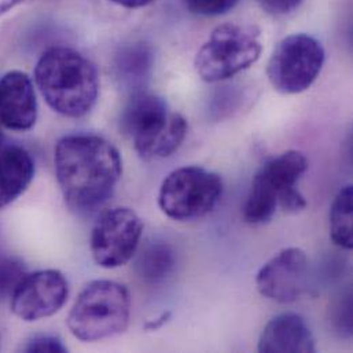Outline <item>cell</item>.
<instances>
[{
  "mask_svg": "<svg viewBox=\"0 0 353 353\" xmlns=\"http://www.w3.org/2000/svg\"><path fill=\"white\" fill-rule=\"evenodd\" d=\"M54 165L68 206L79 213L102 206L123 175L120 152L97 135L62 138L55 146Z\"/></svg>",
  "mask_w": 353,
  "mask_h": 353,
  "instance_id": "cell-1",
  "label": "cell"
},
{
  "mask_svg": "<svg viewBox=\"0 0 353 353\" xmlns=\"http://www.w3.org/2000/svg\"><path fill=\"white\" fill-rule=\"evenodd\" d=\"M36 84L47 105L61 116L79 119L88 114L99 95L95 65L69 47H51L34 68Z\"/></svg>",
  "mask_w": 353,
  "mask_h": 353,
  "instance_id": "cell-2",
  "label": "cell"
},
{
  "mask_svg": "<svg viewBox=\"0 0 353 353\" xmlns=\"http://www.w3.org/2000/svg\"><path fill=\"white\" fill-rule=\"evenodd\" d=\"M121 130L145 160L167 159L187 137V120L154 94L134 92L121 113Z\"/></svg>",
  "mask_w": 353,
  "mask_h": 353,
  "instance_id": "cell-3",
  "label": "cell"
},
{
  "mask_svg": "<svg viewBox=\"0 0 353 353\" xmlns=\"http://www.w3.org/2000/svg\"><path fill=\"white\" fill-rule=\"evenodd\" d=\"M308 170L307 157L297 150L285 152L261 165L252 180L243 203V219L249 224L268 223L281 206L299 213L308 206L297 184Z\"/></svg>",
  "mask_w": 353,
  "mask_h": 353,
  "instance_id": "cell-4",
  "label": "cell"
},
{
  "mask_svg": "<svg viewBox=\"0 0 353 353\" xmlns=\"http://www.w3.org/2000/svg\"><path fill=\"white\" fill-rule=\"evenodd\" d=\"M131 297L114 281H92L76 299L69 316L70 333L83 343H94L125 332L130 323Z\"/></svg>",
  "mask_w": 353,
  "mask_h": 353,
  "instance_id": "cell-5",
  "label": "cell"
},
{
  "mask_svg": "<svg viewBox=\"0 0 353 353\" xmlns=\"http://www.w3.org/2000/svg\"><path fill=\"white\" fill-rule=\"evenodd\" d=\"M261 55L260 30L246 23H223L195 57V70L206 83L228 80L250 68Z\"/></svg>",
  "mask_w": 353,
  "mask_h": 353,
  "instance_id": "cell-6",
  "label": "cell"
},
{
  "mask_svg": "<svg viewBox=\"0 0 353 353\" xmlns=\"http://www.w3.org/2000/svg\"><path fill=\"white\" fill-rule=\"evenodd\" d=\"M221 194L223 181L217 174L199 167H184L164 179L159 205L170 219L190 221L212 212Z\"/></svg>",
  "mask_w": 353,
  "mask_h": 353,
  "instance_id": "cell-7",
  "label": "cell"
},
{
  "mask_svg": "<svg viewBox=\"0 0 353 353\" xmlns=\"http://www.w3.org/2000/svg\"><path fill=\"white\" fill-rule=\"evenodd\" d=\"M325 57V48L315 37L290 34L279 41L268 61V80L281 94L304 92L321 74Z\"/></svg>",
  "mask_w": 353,
  "mask_h": 353,
  "instance_id": "cell-8",
  "label": "cell"
},
{
  "mask_svg": "<svg viewBox=\"0 0 353 353\" xmlns=\"http://www.w3.org/2000/svg\"><path fill=\"white\" fill-rule=\"evenodd\" d=\"M143 232V221L135 210L125 206L109 209L97 220L90 250L99 267L119 268L137 253Z\"/></svg>",
  "mask_w": 353,
  "mask_h": 353,
  "instance_id": "cell-9",
  "label": "cell"
},
{
  "mask_svg": "<svg viewBox=\"0 0 353 353\" xmlns=\"http://www.w3.org/2000/svg\"><path fill=\"white\" fill-rule=\"evenodd\" d=\"M69 294L65 275L58 270L25 274L11 293V311L25 322H36L59 312Z\"/></svg>",
  "mask_w": 353,
  "mask_h": 353,
  "instance_id": "cell-10",
  "label": "cell"
},
{
  "mask_svg": "<svg viewBox=\"0 0 353 353\" xmlns=\"http://www.w3.org/2000/svg\"><path fill=\"white\" fill-rule=\"evenodd\" d=\"M308 278V257L300 248H286L267 261L256 276L260 294L268 300L290 304L299 300Z\"/></svg>",
  "mask_w": 353,
  "mask_h": 353,
  "instance_id": "cell-11",
  "label": "cell"
},
{
  "mask_svg": "<svg viewBox=\"0 0 353 353\" xmlns=\"http://www.w3.org/2000/svg\"><path fill=\"white\" fill-rule=\"evenodd\" d=\"M37 120V99L30 77L11 70L0 77V124L17 132L29 131Z\"/></svg>",
  "mask_w": 353,
  "mask_h": 353,
  "instance_id": "cell-12",
  "label": "cell"
},
{
  "mask_svg": "<svg viewBox=\"0 0 353 353\" xmlns=\"http://www.w3.org/2000/svg\"><path fill=\"white\" fill-rule=\"evenodd\" d=\"M257 348L263 353H312L316 351V344L305 319L297 314L285 312L268 322Z\"/></svg>",
  "mask_w": 353,
  "mask_h": 353,
  "instance_id": "cell-13",
  "label": "cell"
},
{
  "mask_svg": "<svg viewBox=\"0 0 353 353\" xmlns=\"http://www.w3.org/2000/svg\"><path fill=\"white\" fill-rule=\"evenodd\" d=\"M34 176V161L22 148L0 152V209L17 201Z\"/></svg>",
  "mask_w": 353,
  "mask_h": 353,
  "instance_id": "cell-14",
  "label": "cell"
},
{
  "mask_svg": "<svg viewBox=\"0 0 353 353\" xmlns=\"http://www.w3.org/2000/svg\"><path fill=\"white\" fill-rule=\"evenodd\" d=\"M153 61V51L146 43L127 44L114 57V76L124 88L134 92L142 91L150 77Z\"/></svg>",
  "mask_w": 353,
  "mask_h": 353,
  "instance_id": "cell-15",
  "label": "cell"
},
{
  "mask_svg": "<svg viewBox=\"0 0 353 353\" xmlns=\"http://www.w3.org/2000/svg\"><path fill=\"white\" fill-rule=\"evenodd\" d=\"M176 254L174 248L163 241L149 243L138 256L137 272L148 283L164 282L174 271Z\"/></svg>",
  "mask_w": 353,
  "mask_h": 353,
  "instance_id": "cell-16",
  "label": "cell"
},
{
  "mask_svg": "<svg viewBox=\"0 0 353 353\" xmlns=\"http://www.w3.org/2000/svg\"><path fill=\"white\" fill-rule=\"evenodd\" d=\"M353 187L347 185L336 195L330 209V236L343 248H353Z\"/></svg>",
  "mask_w": 353,
  "mask_h": 353,
  "instance_id": "cell-17",
  "label": "cell"
},
{
  "mask_svg": "<svg viewBox=\"0 0 353 353\" xmlns=\"http://www.w3.org/2000/svg\"><path fill=\"white\" fill-rule=\"evenodd\" d=\"M23 275L25 270L18 259L0 254V301L11 296Z\"/></svg>",
  "mask_w": 353,
  "mask_h": 353,
  "instance_id": "cell-18",
  "label": "cell"
},
{
  "mask_svg": "<svg viewBox=\"0 0 353 353\" xmlns=\"http://www.w3.org/2000/svg\"><path fill=\"white\" fill-rule=\"evenodd\" d=\"M238 0H184L190 12L203 17L223 15L236 6Z\"/></svg>",
  "mask_w": 353,
  "mask_h": 353,
  "instance_id": "cell-19",
  "label": "cell"
},
{
  "mask_svg": "<svg viewBox=\"0 0 353 353\" xmlns=\"http://www.w3.org/2000/svg\"><path fill=\"white\" fill-rule=\"evenodd\" d=\"M23 352L28 353H65L68 348L55 336H34L23 347Z\"/></svg>",
  "mask_w": 353,
  "mask_h": 353,
  "instance_id": "cell-20",
  "label": "cell"
},
{
  "mask_svg": "<svg viewBox=\"0 0 353 353\" xmlns=\"http://www.w3.org/2000/svg\"><path fill=\"white\" fill-rule=\"evenodd\" d=\"M303 0H259L264 11L272 15H285L293 12Z\"/></svg>",
  "mask_w": 353,
  "mask_h": 353,
  "instance_id": "cell-21",
  "label": "cell"
},
{
  "mask_svg": "<svg viewBox=\"0 0 353 353\" xmlns=\"http://www.w3.org/2000/svg\"><path fill=\"white\" fill-rule=\"evenodd\" d=\"M121 7H125V8H139V7H145L150 3H153L154 0H110Z\"/></svg>",
  "mask_w": 353,
  "mask_h": 353,
  "instance_id": "cell-22",
  "label": "cell"
},
{
  "mask_svg": "<svg viewBox=\"0 0 353 353\" xmlns=\"http://www.w3.org/2000/svg\"><path fill=\"white\" fill-rule=\"evenodd\" d=\"M170 319H171V312H165V314H163L160 318H157L156 321L149 322V323L146 325V329H148V330H159V329H161Z\"/></svg>",
  "mask_w": 353,
  "mask_h": 353,
  "instance_id": "cell-23",
  "label": "cell"
},
{
  "mask_svg": "<svg viewBox=\"0 0 353 353\" xmlns=\"http://www.w3.org/2000/svg\"><path fill=\"white\" fill-rule=\"evenodd\" d=\"M23 0H0V15L14 8L17 4L22 3Z\"/></svg>",
  "mask_w": 353,
  "mask_h": 353,
  "instance_id": "cell-24",
  "label": "cell"
},
{
  "mask_svg": "<svg viewBox=\"0 0 353 353\" xmlns=\"http://www.w3.org/2000/svg\"><path fill=\"white\" fill-rule=\"evenodd\" d=\"M3 141H4V137H3V132H1V128H0V149L3 146Z\"/></svg>",
  "mask_w": 353,
  "mask_h": 353,
  "instance_id": "cell-25",
  "label": "cell"
}]
</instances>
